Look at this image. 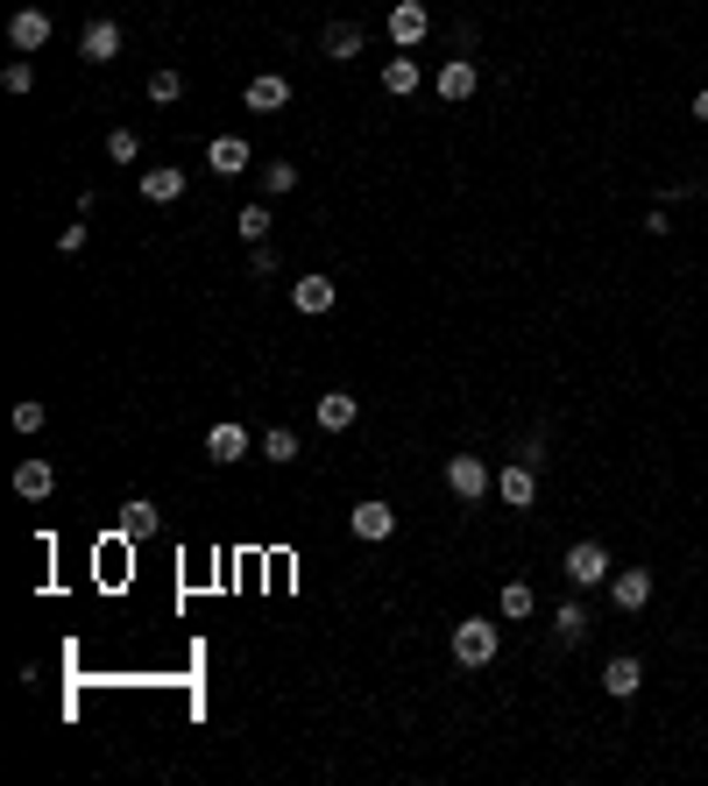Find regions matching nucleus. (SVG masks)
<instances>
[{
	"instance_id": "1",
	"label": "nucleus",
	"mask_w": 708,
	"mask_h": 786,
	"mask_svg": "<svg viewBox=\"0 0 708 786\" xmlns=\"http://www.w3.org/2000/svg\"><path fill=\"white\" fill-rule=\"evenodd\" d=\"M496 645H503V631H496L489 616H461L454 624V659L461 667H496Z\"/></svg>"
},
{
	"instance_id": "2",
	"label": "nucleus",
	"mask_w": 708,
	"mask_h": 786,
	"mask_svg": "<svg viewBox=\"0 0 708 786\" xmlns=\"http://www.w3.org/2000/svg\"><path fill=\"white\" fill-rule=\"evenodd\" d=\"M446 489H454L461 504H481V496L496 489L489 461H481V453H454V461H446Z\"/></svg>"
},
{
	"instance_id": "3",
	"label": "nucleus",
	"mask_w": 708,
	"mask_h": 786,
	"mask_svg": "<svg viewBox=\"0 0 708 786\" xmlns=\"http://www.w3.org/2000/svg\"><path fill=\"white\" fill-rule=\"evenodd\" d=\"M383 28H390V43H397V50H411V43L432 36V8H426V0H397V8L383 14Z\"/></svg>"
},
{
	"instance_id": "4",
	"label": "nucleus",
	"mask_w": 708,
	"mask_h": 786,
	"mask_svg": "<svg viewBox=\"0 0 708 786\" xmlns=\"http://www.w3.org/2000/svg\"><path fill=\"white\" fill-rule=\"evenodd\" d=\"M567 581L574 588H610V546H595V539L567 546Z\"/></svg>"
},
{
	"instance_id": "5",
	"label": "nucleus",
	"mask_w": 708,
	"mask_h": 786,
	"mask_svg": "<svg viewBox=\"0 0 708 786\" xmlns=\"http://www.w3.org/2000/svg\"><path fill=\"white\" fill-rule=\"evenodd\" d=\"M496 496H503L510 510H532V504H538V467H532V461L496 467Z\"/></svg>"
},
{
	"instance_id": "6",
	"label": "nucleus",
	"mask_w": 708,
	"mask_h": 786,
	"mask_svg": "<svg viewBox=\"0 0 708 786\" xmlns=\"http://www.w3.org/2000/svg\"><path fill=\"white\" fill-rule=\"evenodd\" d=\"M79 57H85V65H114V57H120V22H107V14L85 22L79 28Z\"/></svg>"
},
{
	"instance_id": "7",
	"label": "nucleus",
	"mask_w": 708,
	"mask_h": 786,
	"mask_svg": "<svg viewBox=\"0 0 708 786\" xmlns=\"http://www.w3.org/2000/svg\"><path fill=\"white\" fill-rule=\"evenodd\" d=\"M334 298H340V284H334V277H298V284H291V305L305 312V320L334 312Z\"/></svg>"
},
{
	"instance_id": "8",
	"label": "nucleus",
	"mask_w": 708,
	"mask_h": 786,
	"mask_svg": "<svg viewBox=\"0 0 708 786\" xmlns=\"http://www.w3.org/2000/svg\"><path fill=\"white\" fill-rule=\"evenodd\" d=\"M8 43H14V50H43V43H50V14H43V8H14Z\"/></svg>"
},
{
	"instance_id": "9",
	"label": "nucleus",
	"mask_w": 708,
	"mask_h": 786,
	"mask_svg": "<svg viewBox=\"0 0 708 786\" xmlns=\"http://www.w3.org/2000/svg\"><path fill=\"white\" fill-rule=\"evenodd\" d=\"M610 602H616V610H645V602H652V574H645V567L610 574Z\"/></svg>"
},
{
	"instance_id": "10",
	"label": "nucleus",
	"mask_w": 708,
	"mask_h": 786,
	"mask_svg": "<svg viewBox=\"0 0 708 786\" xmlns=\"http://www.w3.org/2000/svg\"><path fill=\"white\" fill-rule=\"evenodd\" d=\"M312 418H320V432H348L355 418H361V404L348 397V390H326V397L312 404Z\"/></svg>"
},
{
	"instance_id": "11",
	"label": "nucleus",
	"mask_w": 708,
	"mask_h": 786,
	"mask_svg": "<svg viewBox=\"0 0 708 786\" xmlns=\"http://www.w3.org/2000/svg\"><path fill=\"white\" fill-rule=\"evenodd\" d=\"M248 114H277L283 100H291V79H283V71H263V79H248Z\"/></svg>"
},
{
	"instance_id": "12",
	"label": "nucleus",
	"mask_w": 708,
	"mask_h": 786,
	"mask_svg": "<svg viewBox=\"0 0 708 786\" xmlns=\"http://www.w3.org/2000/svg\"><path fill=\"white\" fill-rule=\"evenodd\" d=\"M355 539H390V532H397V510H390L383 504V496H369V504H355Z\"/></svg>"
},
{
	"instance_id": "13",
	"label": "nucleus",
	"mask_w": 708,
	"mask_h": 786,
	"mask_svg": "<svg viewBox=\"0 0 708 786\" xmlns=\"http://www.w3.org/2000/svg\"><path fill=\"white\" fill-rule=\"evenodd\" d=\"M206 163H213V177H241L248 171V142H241V135H213V142H206Z\"/></svg>"
},
{
	"instance_id": "14",
	"label": "nucleus",
	"mask_w": 708,
	"mask_h": 786,
	"mask_svg": "<svg viewBox=\"0 0 708 786\" xmlns=\"http://www.w3.org/2000/svg\"><path fill=\"white\" fill-rule=\"evenodd\" d=\"M135 185H142V199H149V206H171V199H185V171H171V163L142 171Z\"/></svg>"
},
{
	"instance_id": "15",
	"label": "nucleus",
	"mask_w": 708,
	"mask_h": 786,
	"mask_svg": "<svg viewBox=\"0 0 708 786\" xmlns=\"http://www.w3.org/2000/svg\"><path fill=\"white\" fill-rule=\"evenodd\" d=\"M206 453H213L220 467H228V461H248V432H241L234 418H220V426L206 432Z\"/></svg>"
},
{
	"instance_id": "16",
	"label": "nucleus",
	"mask_w": 708,
	"mask_h": 786,
	"mask_svg": "<svg viewBox=\"0 0 708 786\" xmlns=\"http://www.w3.org/2000/svg\"><path fill=\"white\" fill-rule=\"evenodd\" d=\"M475 85H481V71L468 57H446L440 65V100H475Z\"/></svg>"
},
{
	"instance_id": "17",
	"label": "nucleus",
	"mask_w": 708,
	"mask_h": 786,
	"mask_svg": "<svg viewBox=\"0 0 708 786\" xmlns=\"http://www.w3.org/2000/svg\"><path fill=\"white\" fill-rule=\"evenodd\" d=\"M50 489H57V467H50V461H22V467H14V496H28V504H43Z\"/></svg>"
},
{
	"instance_id": "18",
	"label": "nucleus",
	"mask_w": 708,
	"mask_h": 786,
	"mask_svg": "<svg viewBox=\"0 0 708 786\" xmlns=\"http://www.w3.org/2000/svg\"><path fill=\"white\" fill-rule=\"evenodd\" d=\"M418 85H426V71H418L411 57H390V65H383V93H390V100H411Z\"/></svg>"
},
{
	"instance_id": "19",
	"label": "nucleus",
	"mask_w": 708,
	"mask_h": 786,
	"mask_svg": "<svg viewBox=\"0 0 708 786\" xmlns=\"http://www.w3.org/2000/svg\"><path fill=\"white\" fill-rule=\"evenodd\" d=\"M602 687H610L616 702H630V694L645 687V667H638V659H610V667H602Z\"/></svg>"
},
{
	"instance_id": "20",
	"label": "nucleus",
	"mask_w": 708,
	"mask_h": 786,
	"mask_svg": "<svg viewBox=\"0 0 708 786\" xmlns=\"http://www.w3.org/2000/svg\"><path fill=\"white\" fill-rule=\"evenodd\" d=\"M361 22H326V57H334V65H348V57H361Z\"/></svg>"
},
{
	"instance_id": "21",
	"label": "nucleus",
	"mask_w": 708,
	"mask_h": 786,
	"mask_svg": "<svg viewBox=\"0 0 708 786\" xmlns=\"http://www.w3.org/2000/svg\"><path fill=\"white\" fill-rule=\"evenodd\" d=\"M156 532V504H149V496H128V504H120V539H149Z\"/></svg>"
},
{
	"instance_id": "22",
	"label": "nucleus",
	"mask_w": 708,
	"mask_h": 786,
	"mask_svg": "<svg viewBox=\"0 0 708 786\" xmlns=\"http://www.w3.org/2000/svg\"><path fill=\"white\" fill-rule=\"evenodd\" d=\"M553 631H560V645H581L589 638V610H581V602H560V610H553Z\"/></svg>"
},
{
	"instance_id": "23",
	"label": "nucleus",
	"mask_w": 708,
	"mask_h": 786,
	"mask_svg": "<svg viewBox=\"0 0 708 786\" xmlns=\"http://www.w3.org/2000/svg\"><path fill=\"white\" fill-rule=\"evenodd\" d=\"M263 453H269L277 467H283V461H298V432H291V426H269V432H263Z\"/></svg>"
},
{
	"instance_id": "24",
	"label": "nucleus",
	"mask_w": 708,
	"mask_h": 786,
	"mask_svg": "<svg viewBox=\"0 0 708 786\" xmlns=\"http://www.w3.org/2000/svg\"><path fill=\"white\" fill-rule=\"evenodd\" d=\"M234 227H241V241H269V206H241Z\"/></svg>"
},
{
	"instance_id": "25",
	"label": "nucleus",
	"mask_w": 708,
	"mask_h": 786,
	"mask_svg": "<svg viewBox=\"0 0 708 786\" xmlns=\"http://www.w3.org/2000/svg\"><path fill=\"white\" fill-rule=\"evenodd\" d=\"M177 93H185V79H177L171 65H163V71H149V100H156V107H171Z\"/></svg>"
},
{
	"instance_id": "26",
	"label": "nucleus",
	"mask_w": 708,
	"mask_h": 786,
	"mask_svg": "<svg viewBox=\"0 0 708 786\" xmlns=\"http://www.w3.org/2000/svg\"><path fill=\"white\" fill-rule=\"evenodd\" d=\"M532 610H538V596H532L524 581H510V588H503V616H532Z\"/></svg>"
},
{
	"instance_id": "27",
	"label": "nucleus",
	"mask_w": 708,
	"mask_h": 786,
	"mask_svg": "<svg viewBox=\"0 0 708 786\" xmlns=\"http://www.w3.org/2000/svg\"><path fill=\"white\" fill-rule=\"evenodd\" d=\"M107 157H114V163H135V157H142V142H135V128H114V135H107Z\"/></svg>"
},
{
	"instance_id": "28",
	"label": "nucleus",
	"mask_w": 708,
	"mask_h": 786,
	"mask_svg": "<svg viewBox=\"0 0 708 786\" xmlns=\"http://www.w3.org/2000/svg\"><path fill=\"white\" fill-rule=\"evenodd\" d=\"M277 263H283L277 241H255V248H248V269H255V277H277Z\"/></svg>"
},
{
	"instance_id": "29",
	"label": "nucleus",
	"mask_w": 708,
	"mask_h": 786,
	"mask_svg": "<svg viewBox=\"0 0 708 786\" xmlns=\"http://www.w3.org/2000/svg\"><path fill=\"white\" fill-rule=\"evenodd\" d=\"M14 432H43V404H36V397L14 404Z\"/></svg>"
},
{
	"instance_id": "30",
	"label": "nucleus",
	"mask_w": 708,
	"mask_h": 786,
	"mask_svg": "<svg viewBox=\"0 0 708 786\" xmlns=\"http://www.w3.org/2000/svg\"><path fill=\"white\" fill-rule=\"evenodd\" d=\"M0 85H8V93H28V85H36V71H28V65H22V57H14V65H8V71H0Z\"/></svg>"
},
{
	"instance_id": "31",
	"label": "nucleus",
	"mask_w": 708,
	"mask_h": 786,
	"mask_svg": "<svg viewBox=\"0 0 708 786\" xmlns=\"http://www.w3.org/2000/svg\"><path fill=\"white\" fill-rule=\"evenodd\" d=\"M263 185H269V199H277V192H291V185H298V171H291V163H269Z\"/></svg>"
},
{
	"instance_id": "32",
	"label": "nucleus",
	"mask_w": 708,
	"mask_h": 786,
	"mask_svg": "<svg viewBox=\"0 0 708 786\" xmlns=\"http://www.w3.org/2000/svg\"><path fill=\"white\" fill-rule=\"evenodd\" d=\"M695 120H708V93H695Z\"/></svg>"
}]
</instances>
